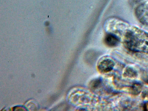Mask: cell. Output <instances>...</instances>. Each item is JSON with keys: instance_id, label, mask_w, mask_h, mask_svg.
Segmentation results:
<instances>
[{"instance_id": "cell-2", "label": "cell", "mask_w": 148, "mask_h": 111, "mask_svg": "<svg viewBox=\"0 0 148 111\" xmlns=\"http://www.w3.org/2000/svg\"><path fill=\"white\" fill-rule=\"evenodd\" d=\"M135 14L141 23L148 25V5L143 4L138 6L136 9Z\"/></svg>"}, {"instance_id": "cell-1", "label": "cell", "mask_w": 148, "mask_h": 111, "mask_svg": "<svg viewBox=\"0 0 148 111\" xmlns=\"http://www.w3.org/2000/svg\"><path fill=\"white\" fill-rule=\"evenodd\" d=\"M124 44L131 51L148 53V34L141 32L128 31L125 34Z\"/></svg>"}, {"instance_id": "cell-4", "label": "cell", "mask_w": 148, "mask_h": 111, "mask_svg": "<svg viewBox=\"0 0 148 111\" xmlns=\"http://www.w3.org/2000/svg\"><path fill=\"white\" fill-rule=\"evenodd\" d=\"M104 41L108 46L112 47L117 46L119 43V40L116 35L109 34L105 36Z\"/></svg>"}, {"instance_id": "cell-3", "label": "cell", "mask_w": 148, "mask_h": 111, "mask_svg": "<svg viewBox=\"0 0 148 111\" xmlns=\"http://www.w3.org/2000/svg\"><path fill=\"white\" fill-rule=\"evenodd\" d=\"M114 65V62L110 59H106L101 62L98 65L99 71L101 73H106L111 71Z\"/></svg>"}, {"instance_id": "cell-7", "label": "cell", "mask_w": 148, "mask_h": 111, "mask_svg": "<svg viewBox=\"0 0 148 111\" xmlns=\"http://www.w3.org/2000/svg\"><path fill=\"white\" fill-rule=\"evenodd\" d=\"M100 80L99 79L94 80L91 82L90 84L91 86L93 88H96L100 83Z\"/></svg>"}, {"instance_id": "cell-6", "label": "cell", "mask_w": 148, "mask_h": 111, "mask_svg": "<svg viewBox=\"0 0 148 111\" xmlns=\"http://www.w3.org/2000/svg\"><path fill=\"white\" fill-rule=\"evenodd\" d=\"M142 88L141 85L139 83L134 84L132 86L131 92L134 95H137L141 91Z\"/></svg>"}, {"instance_id": "cell-5", "label": "cell", "mask_w": 148, "mask_h": 111, "mask_svg": "<svg viewBox=\"0 0 148 111\" xmlns=\"http://www.w3.org/2000/svg\"><path fill=\"white\" fill-rule=\"evenodd\" d=\"M137 74L136 72L131 67L127 68L124 72L125 76L129 78L135 77Z\"/></svg>"}]
</instances>
